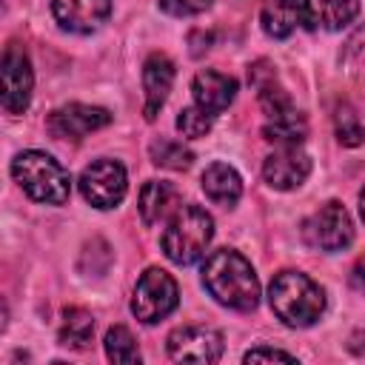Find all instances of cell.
I'll use <instances>...</instances> for the list:
<instances>
[{
    "label": "cell",
    "instance_id": "1",
    "mask_svg": "<svg viewBox=\"0 0 365 365\" xmlns=\"http://www.w3.org/2000/svg\"><path fill=\"white\" fill-rule=\"evenodd\" d=\"M202 285L220 305L234 311H254L259 302L257 271L234 248H220L202 262Z\"/></svg>",
    "mask_w": 365,
    "mask_h": 365
},
{
    "label": "cell",
    "instance_id": "2",
    "mask_svg": "<svg viewBox=\"0 0 365 365\" xmlns=\"http://www.w3.org/2000/svg\"><path fill=\"white\" fill-rule=\"evenodd\" d=\"M268 302L288 328H308L325 311V291L302 271H279L268 285Z\"/></svg>",
    "mask_w": 365,
    "mask_h": 365
},
{
    "label": "cell",
    "instance_id": "3",
    "mask_svg": "<svg viewBox=\"0 0 365 365\" xmlns=\"http://www.w3.org/2000/svg\"><path fill=\"white\" fill-rule=\"evenodd\" d=\"M214 237V220L202 205H177L168 214V225L163 228L160 245L163 254L174 262V265H191L197 262Z\"/></svg>",
    "mask_w": 365,
    "mask_h": 365
},
{
    "label": "cell",
    "instance_id": "4",
    "mask_svg": "<svg viewBox=\"0 0 365 365\" xmlns=\"http://www.w3.org/2000/svg\"><path fill=\"white\" fill-rule=\"evenodd\" d=\"M11 177L17 180V185L34 200V202H46V205H63L71 194V177L68 171L46 151L29 148L20 151L11 160Z\"/></svg>",
    "mask_w": 365,
    "mask_h": 365
},
{
    "label": "cell",
    "instance_id": "5",
    "mask_svg": "<svg viewBox=\"0 0 365 365\" xmlns=\"http://www.w3.org/2000/svg\"><path fill=\"white\" fill-rule=\"evenodd\" d=\"M177 302H180L177 279L163 268H145L134 285L131 314L143 325H157L177 308Z\"/></svg>",
    "mask_w": 365,
    "mask_h": 365
},
{
    "label": "cell",
    "instance_id": "6",
    "mask_svg": "<svg viewBox=\"0 0 365 365\" xmlns=\"http://www.w3.org/2000/svg\"><path fill=\"white\" fill-rule=\"evenodd\" d=\"M34 88V71L26 48L11 40L0 57V106L9 114H23L31 103Z\"/></svg>",
    "mask_w": 365,
    "mask_h": 365
},
{
    "label": "cell",
    "instance_id": "7",
    "mask_svg": "<svg viewBox=\"0 0 365 365\" xmlns=\"http://www.w3.org/2000/svg\"><path fill=\"white\" fill-rule=\"evenodd\" d=\"M77 182H80L83 200L91 202L100 211H108V208L120 205L125 191H128V177H125L123 163L108 160V157L94 160L91 165H86Z\"/></svg>",
    "mask_w": 365,
    "mask_h": 365
},
{
    "label": "cell",
    "instance_id": "8",
    "mask_svg": "<svg viewBox=\"0 0 365 365\" xmlns=\"http://www.w3.org/2000/svg\"><path fill=\"white\" fill-rule=\"evenodd\" d=\"M302 234H305L308 245L334 254V251H342V248L351 245V240H354V222H351L345 205L336 202V200H331V202L319 205L305 220Z\"/></svg>",
    "mask_w": 365,
    "mask_h": 365
},
{
    "label": "cell",
    "instance_id": "9",
    "mask_svg": "<svg viewBox=\"0 0 365 365\" xmlns=\"http://www.w3.org/2000/svg\"><path fill=\"white\" fill-rule=\"evenodd\" d=\"M165 348L174 362L211 365L222 356V334L208 325H180L168 334Z\"/></svg>",
    "mask_w": 365,
    "mask_h": 365
},
{
    "label": "cell",
    "instance_id": "10",
    "mask_svg": "<svg viewBox=\"0 0 365 365\" xmlns=\"http://www.w3.org/2000/svg\"><path fill=\"white\" fill-rule=\"evenodd\" d=\"M108 123H111V111L108 108L86 106V103L60 106L46 120L51 137H57V140H83L86 134H91L97 128H106Z\"/></svg>",
    "mask_w": 365,
    "mask_h": 365
},
{
    "label": "cell",
    "instance_id": "11",
    "mask_svg": "<svg viewBox=\"0 0 365 365\" xmlns=\"http://www.w3.org/2000/svg\"><path fill=\"white\" fill-rule=\"evenodd\" d=\"M262 31L274 40H285L297 29H314L319 20L311 9V0H265L259 11Z\"/></svg>",
    "mask_w": 365,
    "mask_h": 365
},
{
    "label": "cell",
    "instance_id": "12",
    "mask_svg": "<svg viewBox=\"0 0 365 365\" xmlns=\"http://www.w3.org/2000/svg\"><path fill=\"white\" fill-rule=\"evenodd\" d=\"M311 174V160L299 145H279L262 163V177L277 191H294Z\"/></svg>",
    "mask_w": 365,
    "mask_h": 365
},
{
    "label": "cell",
    "instance_id": "13",
    "mask_svg": "<svg viewBox=\"0 0 365 365\" xmlns=\"http://www.w3.org/2000/svg\"><path fill=\"white\" fill-rule=\"evenodd\" d=\"M51 14L66 31L91 34L108 20L111 0H51Z\"/></svg>",
    "mask_w": 365,
    "mask_h": 365
},
{
    "label": "cell",
    "instance_id": "14",
    "mask_svg": "<svg viewBox=\"0 0 365 365\" xmlns=\"http://www.w3.org/2000/svg\"><path fill=\"white\" fill-rule=\"evenodd\" d=\"M191 94H194V106L202 108L208 117L225 111L234 97H237V80L222 74V71H214V68H205V71H197L194 80H191Z\"/></svg>",
    "mask_w": 365,
    "mask_h": 365
},
{
    "label": "cell",
    "instance_id": "15",
    "mask_svg": "<svg viewBox=\"0 0 365 365\" xmlns=\"http://www.w3.org/2000/svg\"><path fill=\"white\" fill-rule=\"evenodd\" d=\"M174 86V63L163 54L154 51L143 63V91H145V120H157V111L168 100V91Z\"/></svg>",
    "mask_w": 365,
    "mask_h": 365
},
{
    "label": "cell",
    "instance_id": "16",
    "mask_svg": "<svg viewBox=\"0 0 365 365\" xmlns=\"http://www.w3.org/2000/svg\"><path fill=\"white\" fill-rule=\"evenodd\" d=\"M202 191L205 197L214 202V205H222V208H231L237 205V200L242 197V180L237 174L234 165L228 163H211L205 171H202Z\"/></svg>",
    "mask_w": 365,
    "mask_h": 365
},
{
    "label": "cell",
    "instance_id": "17",
    "mask_svg": "<svg viewBox=\"0 0 365 365\" xmlns=\"http://www.w3.org/2000/svg\"><path fill=\"white\" fill-rule=\"evenodd\" d=\"M137 208H140V217L145 225H157L177 208V188L165 180H148L140 188Z\"/></svg>",
    "mask_w": 365,
    "mask_h": 365
},
{
    "label": "cell",
    "instance_id": "18",
    "mask_svg": "<svg viewBox=\"0 0 365 365\" xmlns=\"http://www.w3.org/2000/svg\"><path fill=\"white\" fill-rule=\"evenodd\" d=\"M305 134H308V123L294 106L279 114L265 117V125H262V137L274 145H299Z\"/></svg>",
    "mask_w": 365,
    "mask_h": 365
},
{
    "label": "cell",
    "instance_id": "19",
    "mask_svg": "<svg viewBox=\"0 0 365 365\" xmlns=\"http://www.w3.org/2000/svg\"><path fill=\"white\" fill-rule=\"evenodd\" d=\"M94 339V317L86 308H68L60 322V342L74 351H86Z\"/></svg>",
    "mask_w": 365,
    "mask_h": 365
},
{
    "label": "cell",
    "instance_id": "20",
    "mask_svg": "<svg viewBox=\"0 0 365 365\" xmlns=\"http://www.w3.org/2000/svg\"><path fill=\"white\" fill-rule=\"evenodd\" d=\"M148 154H151V163H154V165L168 168V171H185V168H191V163H194V151H191V148H185V145L177 143V140H165V137L154 140V143L148 145Z\"/></svg>",
    "mask_w": 365,
    "mask_h": 365
},
{
    "label": "cell",
    "instance_id": "21",
    "mask_svg": "<svg viewBox=\"0 0 365 365\" xmlns=\"http://www.w3.org/2000/svg\"><path fill=\"white\" fill-rule=\"evenodd\" d=\"M103 345H106V356H108L111 362H117V365H134V362H140L137 339H134V334H131L125 325L108 328Z\"/></svg>",
    "mask_w": 365,
    "mask_h": 365
},
{
    "label": "cell",
    "instance_id": "22",
    "mask_svg": "<svg viewBox=\"0 0 365 365\" xmlns=\"http://www.w3.org/2000/svg\"><path fill=\"white\" fill-rule=\"evenodd\" d=\"M356 14H359V0H322L317 20H322L328 31H342L356 20Z\"/></svg>",
    "mask_w": 365,
    "mask_h": 365
},
{
    "label": "cell",
    "instance_id": "23",
    "mask_svg": "<svg viewBox=\"0 0 365 365\" xmlns=\"http://www.w3.org/2000/svg\"><path fill=\"white\" fill-rule=\"evenodd\" d=\"M177 131L185 137V140H197V137H205L211 131V117L197 108V106H188L177 114Z\"/></svg>",
    "mask_w": 365,
    "mask_h": 365
},
{
    "label": "cell",
    "instance_id": "24",
    "mask_svg": "<svg viewBox=\"0 0 365 365\" xmlns=\"http://www.w3.org/2000/svg\"><path fill=\"white\" fill-rule=\"evenodd\" d=\"M336 137H339V143H345V145H359L362 143V125H359V117H356V111L348 106V103H342L339 108H336Z\"/></svg>",
    "mask_w": 365,
    "mask_h": 365
},
{
    "label": "cell",
    "instance_id": "25",
    "mask_svg": "<svg viewBox=\"0 0 365 365\" xmlns=\"http://www.w3.org/2000/svg\"><path fill=\"white\" fill-rule=\"evenodd\" d=\"M211 6V0H160V9L171 17H191V14H202Z\"/></svg>",
    "mask_w": 365,
    "mask_h": 365
},
{
    "label": "cell",
    "instance_id": "26",
    "mask_svg": "<svg viewBox=\"0 0 365 365\" xmlns=\"http://www.w3.org/2000/svg\"><path fill=\"white\" fill-rule=\"evenodd\" d=\"M242 359H245V362H297L294 354L279 351V348H251Z\"/></svg>",
    "mask_w": 365,
    "mask_h": 365
},
{
    "label": "cell",
    "instance_id": "27",
    "mask_svg": "<svg viewBox=\"0 0 365 365\" xmlns=\"http://www.w3.org/2000/svg\"><path fill=\"white\" fill-rule=\"evenodd\" d=\"M6 322H9V305H6V299L0 297V334L6 331Z\"/></svg>",
    "mask_w": 365,
    "mask_h": 365
}]
</instances>
